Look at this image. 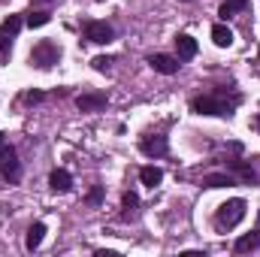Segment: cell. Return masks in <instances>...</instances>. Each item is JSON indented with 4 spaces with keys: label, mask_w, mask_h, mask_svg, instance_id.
<instances>
[{
    "label": "cell",
    "mask_w": 260,
    "mask_h": 257,
    "mask_svg": "<svg viewBox=\"0 0 260 257\" xmlns=\"http://www.w3.org/2000/svg\"><path fill=\"white\" fill-rule=\"evenodd\" d=\"M239 94L236 97H224V94H203V97H194L191 100V109H194L197 115H218V118H230L233 112H236V106H239Z\"/></svg>",
    "instance_id": "cell-1"
},
{
    "label": "cell",
    "mask_w": 260,
    "mask_h": 257,
    "mask_svg": "<svg viewBox=\"0 0 260 257\" xmlns=\"http://www.w3.org/2000/svg\"><path fill=\"white\" fill-rule=\"evenodd\" d=\"M245 218V200H227V203H221L218 206V212H215V221H218V227H236L239 221Z\"/></svg>",
    "instance_id": "cell-2"
},
{
    "label": "cell",
    "mask_w": 260,
    "mask_h": 257,
    "mask_svg": "<svg viewBox=\"0 0 260 257\" xmlns=\"http://www.w3.org/2000/svg\"><path fill=\"white\" fill-rule=\"evenodd\" d=\"M61 61V49L52 43V40H40L34 49H30V64L40 67V70H49Z\"/></svg>",
    "instance_id": "cell-3"
},
{
    "label": "cell",
    "mask_w": 260,
    "mask_h": 257,
    "mask_svg": "<svg viewBox=\"0 0 260 257\" xmlns=\"http://www.w3.org/2000/svg\"><path fill=\"white\" fill-rule=\"evenodd\" d=\"M0 176L9 179V182H18L21 179V164H18V154L12 145H3L0 148Z\"/></svg>",
    "instance_id": "cell-4"
},
{
    "label": "cell",
    "mask_w": 260,
    "mask_h": 257,
    "mask_svg": "<svg viewBox=\"0 0 260 257\" xmlns=\"http://www.w3.org/2000/svg\"><path fill=\"white\" fill-rule=\"evenodd\" d=\"M85 40H88V43H97V46H106V43L115 40V30H112V24H106V21H88V24H85Z\"/></svg>",
    "instance_id": "cell-5"
},
{
    "label": "cell",
    "mask_w": 260,
    "mask_h": 257,
    "mask_svg": "<svg viewBox=\"0 0 260 257\" xmlns=\"http://www.w3.org/2000/svg\"><path fill=\"white\" fill-rule=\"evenodd\" d=\"M106 103H109V97L103 91H85L76 97V106L82 112H100V109H106Z\"/></svg>",
    "instance_id": "cell-6"
},
{
    "label": "cell",
    "mask_w": 260,
    "mask_h": 257,
    "mask_svg": "<svg viewBox=\"0 0 260 257\" xmlns=\"http://www.w3.org/2000/svg\"><path fill=\"white\" fill-rule=\"evenodd\" d=\"M139 148H142V154H148V157H167L170 142H167V136H145V139L139 142Z\"/></svg>",
    "instance_id": "cell-7"
},
{
    "label": "cell",
    "mask_w": 260,
    "mask_h": 257,
    "mask_svg": "<svg viewBox=\"0 0 260 257\" xmlns=\"http://www.w3.org/2000/svg\"><path fill=\"white\" fill-rule=\"evenodd\" d=\"M148 64L154 73H160V76H176L179 73V58H173V55H151L148 58Z\"/></svg>",
    "instance_id": "cell-8"
},
{
    "label": "cell",
    "mask_w": 260,
    "mask_h": 257,
    "mask_svg": "<svg viewBox=\"0 0 260 257\" xmlns=\"http://www.w3.org/2000/svg\"><path fill=\"white\" fill-rule=\"evenodd\" d=\"M176 52H179V61L197 58V40L188 37V34H179V37H176Z\"/></svg>",
    "instance_id": "cell-9"
},
{
    "label": "cell",
    "mask_w": 260,
    "mask_h": 257,
    "mask_svg": "<svg viewBox=\"0 0 260 257\" xmlns=\"http://www.w3.org/2000/svg\"><path fill=\"white\" fill-rule=\"evenodd\" d=\"M49 188L55 194H67L73 188V176L67 173V170H52V176H49Z\"/></svg>",
    "instance_id": "cell-10"
},
{
    "label": "cell",
    "mask_w": 260,
    "mask_h": 257,
    "mask_svg": "<svg viewBox=\"0 0 260 257\" xmlns=\"http://www.w3.org/2000/svg\"><path fill=\"white\" fill-rule=\"evenodd\" d=\"M224 167H230V170H233V176H236V179H242V182H248V185H254V182H257V173H254L245 160H224Z\"/></svg>",
    "instance_id": "cell-11"
},
{
    "label": "cell",
    "mask_w": 260,
    "mask_h": 257,
    "mask_svg": "<svg viewBox=\"0 0 260 257\" xmlns=\"http://www.w3.org/2000/svg\"><path fill=\"white\" fill-rule=\"evenodd\" d=\"M230 185H236L233 173H209V176H203V188H230Z\"/></svg>",
    "instance_id": "cell-12"
},
{
    "label": "cell",
    "mask_w": 260,
    "mask_h": 257,
    "mask_svg": "<svg viewBox=\"0 0 260 257\" xmlns=\"http://www.w3.org/2000/svg\"><path fill=\"white\" fill-rule=\"evenodd\" d=\"M257 248H260V230L239 236V239H236V245H233V251H236V254H248V251H257Z\"/></svg>",
    "instance_id": "cell-13"
},
{
    "label": "cell",
    "mask_w": 260,
    "mask_h": 257,
    "mask_svg": "<svg viewBox=\"0 0 260 257\" xmlns=\"http://www.w3.org/2000/svg\"><path fill=\"white\" fill-rule=\"evenodd\" d=\"M43 236H46V224H43V221L30 224V230H27V239H24V248H27V251H37V248L43 245Z\"/></svg>",
    "instance_id": "cell-14"
},
{
    "label": "cell",
    "mask_w": 260,
    "mask_h": 257,
    "mask_svg": "<svg viewBox=\"0 0 260 257\" xmlns=\"http://www.w3.org/2000/svg\"><path fill=\"white\" fill-rule=\"evenodd\" d=\"M212 43H215L218 49H230V46H233V30H230L227 24H215V27H212Z\"/></svg>",
    "instance_id": "cell-15"
},
{
    "label": "cell",
    "mask_w": 260,
    "mask_h": 257,
    "mask_svg": "<svg viewBox=\"0 0 260 257\" xmlns=\"http://www.w3.org/2000/svg\"><path fill=\"white\" fill-rule=\"evenodd\" d=\"M139 179H142V185H145V188H151V191H154V188L164 182V173H160L157 167H142V170H139Z\"/></svg>",
    "instance_id": "cell-16"
},
{
    "label": "cell",
    "mask_w": 260,
    "mask_h": 257,
    "mask_svg": "<svg viewBox=\"0 0 260 257\" xmlns=\"http://www.w3.org/2000/svg\"><path fill=\"white\" fill-rule=\"evenodd\" d=\"M242 9H248V0H224L221 9H218V15L227 21V18H233L236 12H242Z\"/></svg>",
    "instance_id": "cell-17"
},
{
    "label": "cell",
    "mask_w": 260,
    "mask_h": 257,
    "mask_svg": "<svg viewBox=\"0 0 260 257\" xmlns=\"http://www.w3.org/2000/svg\"><path fill=\"white\" fill-rule=\"evenodd\" d=\"M49 18H52V15H49L46 9H30L24 21H27L30 27H43V24H49Z\"/></svg>",
    "instance_id": "cell-18"
},
{
    "label": "cell",
    "mask_w": 260,
    "mask_h": 257,
    "mask_svg": "<svg viewBox=\"0 0 260 257\" xmlns=\"http://www.w3.org/2000/svg\"><path fill=\"white\" fill-rule=\"evenodd\" d=\"M9 55H12V37L0 30V61H9Z\"/></svg>",
    "instance_id": "cell-19"
},
{
    "label": "cell",
    "mask_w": 260,
    "mask_h": 257,
    "mask_svg": "<svg viewBox=\"0 0 260 257\" xmlns=\"http://www.w3.org/2000/svg\"><path fill=\"white\" fill-rule=\"evenodd\" d=\"M0 30H6L9 37H15V34L21 30V18H18V15H9V18H6V21L0 24Z\"/></svg>",
    "instance_id": "cell-20"
},
{
    "label": "cell",
    "mask_w": 260,
    "mask_h": 257,
    "mask_svg": "<svg viewBox=\"0 0 260 257\" xmlns=\"http://www.w3.org/2000/svg\"><path fill=\"white\" fill-rule=\"evenodd\" d=\"M121 206L127 209V212H124V218H127L130 212H133V209L139 206V197H136V194H133V191H127V194H124V197H121Z\"/></svg>",
    "instance_id": "cell-21"
},
{
    "label": "cell",
    "mask_w": 260,
    "mask_h": 257,
    "mask_svg": "<svg viewBox=\"0 0 260 257\" xmlns=\"http://www.w3.org/2000/svg\"><path fill=\"white\" fill-rule=\"evenodd\" d=\"M112 64H115V58H103V55L91 61V67H94L97 73H106V70H109V67H112Z\"/></svg>",
    "instance_id": "cell-22"
},
{
    "label": "cell",
    "mask_w": 260,
    "mask_h": 257,
    "mask_svg": "<svg viewBox=\"0 0 260 257\" xmlns=\"http://www.w3.org/2000/svg\"><path fill=\"white\" fill-rule=\"evenodd\" d=\"M100 200H103V188H100V185H94L91 194H88V203H91V206H100Z\"/></svg>",
    "instance_id": "cell-23"
},
{
    "label": "cell",
    "mask_w": 260,
    "mask_h": 257,
    "mask_svg": "<svg viewBox=\"0 0 260 257\" xmlns=\"http://www.w3.org/2000/svg\"><path fill=\"white\" fill-rule=\"evenodd\" d=\"M43 100V91H27L24 94V103H40Z\"/></svg>",
    "instance_id": "cell-24"
},
{
    "label": "cell",
    "mask_w": 260,
    "mask_h": 257,
    "mask_svg": "<svg viewBox=\"0 0 260 257\" xmlns=\"http://www.w3.org/2000/svg\"><path fill=\"white\" fill-rule=\"evenodd\" d=\"M3 145H6V133H0V148H3Z\"/></svg>",
    "instance_id": "cell-25"
},
{
    "label": "cell",
    "mask_w": 260,
    "mask_h": 257,
    "mask_svg": "<svg viewBox=\"0 0 260 257\" xmlns=\"http://www.w3.org/2000/svg\"><path fill=\"white\" fill-rule=\"evenodd\" d=\"M254 130H257V133H260V115H257V118H254Z\"/></svg>",
    "instance_id": "cell-26"
},
{
    "label": "cell",
    "mask_w": 260,
    "mask_h": 257,
    "mask_svg": "<svg viewBox=\"0 0 260 257\" xmlns=\"http://www.w3.org/2000/svg\"><path fill=\"white\" fill-rule=\"evenodd\" d=\"M37 3H46V0H37Z\"/></svg>",
    "instance_id": "cell-27"
},
{
    "label": "cell",
    "mask_w": 260,
    "mask_h": 257,
    "mask_svg": "<svg viewBox=\"0 0 260 257\" xmlns=\"http://www.w3.org/2000/svg\"><path fill=\"white\" fill-rule=\"evenodd\" d=\"M188 3H191V0H188Z\"/></svg>",
    "instance_id": "cell-28"
}]
</instances>
